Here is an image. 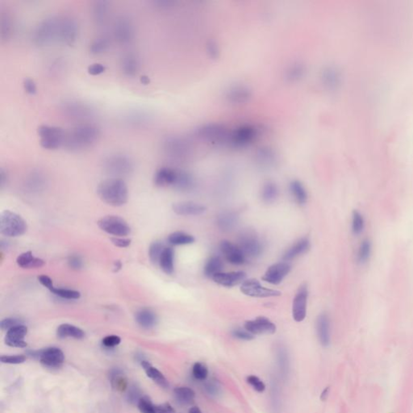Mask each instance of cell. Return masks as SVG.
<instances>
[{"label":"cell","instance_id":"6da1fadb","mask_svg":"<svg viewBox=\"0 0 413 413\" xmlns=\"http://www.w3.org/2000/svg\"><path fill=\"white\" fill-rule=\"evenodd\" d=\"M99 129L90 124H81L65 131L63 146L71 151H79L92 146L98 140Z\"/></svg>","mask_w":413,"mask_h":413},{"label":"cell","instance_id":"7a4b0ae2","mask_svg":"<svg viewBox=\"0 0 413 413\" xmlns=\"http://www.w3.org/2000/svg\"><path fill=\"white\" fill-rule=\"evenodd\" d=\"M97 192L102 201L112 206H122L129 199L128 187L124 180L118 178L102 181L98 186Z\"/></svg>","mask_w":413,"mask_h":413},{"label":"cell","instance_id":"3957f363","mask_svg":"<svg viewBox=\"0 0 413 413\" xmlns=\"http://www.w3.org/2000/svg\"><path fill=\"white\" fill-rule=\"evenodd\" d=\"M59 17L49 16L42 19L34 28L32 40L40 46L57 41Z\"/></svg>","mask_w":413,"mask_h":413},{"label":"cell","instance_id":"277c9868","mask_svg":"<svg viewBox=\"0 0 413 413\" xmlns=\"http://www.w3.org/2000/svg\"><path fill=\"white\" fill-rule=\"evenodd\" d=\"M27 228V223L20 215L8 210L2 211L0 216V232L2 235L10 237L21 236Z\"/></svg>","mask_w":413,"mask_h":413},{"label":"cell","instance_id":"5b68a950","mask_svg":"<svg viewBox=\"0 0 413 413\" xmlns=\"http://www.w3.org/2000/svg\"><path fill=\"white\" fill-rule=\"evenodd\" d=\"M40 146L46 150H57L63 146L65 131L57 126L40 125L37 129Z\"/></svg>","mask_w":413,"mask_h":413},{"label":"cell","instance_id":"8992f818","mask_svg":"<svg viewBox=\"0 0 413 413\" xmlns=\"http://www.w3.org/2000/svg\"><path fill=\"white\" fill-rule=\"evenodd\" d=\"M237 245L246 257H256L261 255L263 245L256 232L253 230H243L239 233Z\"/></svg>","mask_w":413,"mask_h":413},{"label":"cell","instance_id":"52a82bcc","mask_svg":"<svg viewBox=\"0 0 413 413\" xmlns=\"http://www.w3.org/2000/svg\"><path fill=\"white\" fill-rule=\"evenodd\" d=\"M98 225L107 233L116 236H126L130 234V226L123 218L108 215L98 221Z\"/></svg>","mask_w":413,"mask_h":413},{"label":"cell","instance_id":"ba28073f","mask_svg":"<svg viewBox=\"0 0 413 413\" xmlns=\"http://www.w3.org/2000/svg\"><path fill=\"white\" fill-rule=\"evenodd\" d=\"M103 167L108 173L114 175H125L133 171V166L130 158L123 154H114L104 159Z\"/></svg>","mask_w":413,"mask_h":413},{"label":"cell","instance_id":"9c48e42d","mask_svg":"<svg viewBox=\"0 0 413 413\" xmlns=\"http://www.w3.org/2000/svg\"><path fill=\"white\" fill-rule=\"evenodd\" d=\"M29 355L38 359L44 367L52 369L61 367L65 360L63 352L56 347L44 349L39 351H31Z\"/></svg>","mask_w":413,"mask_h":413},{"label":"cell","instance_id":"30bf717a","mask_svg":"<svg viewBox=\"0 0 413 413\" xmlns=\"http://www.w3.org/2000/svg\"><path fill=\"white\" fill-rule=\"evenodd\" d=\"M78 26L76 20L70 16L59 17L57 41L72 45L78 36Z\"/></svg>","mask_w":413,"mask_h":413},{"label":"cell","instance_id":"8fae6325","mask_svg":"<svg viewBox=\"0 0 413 413\" xmlns=\"http://www.w3.org/2000/svg\"><path fill=\"white\" fill-rule=\"evenodd\" d=\"M240 291L244 295L253 298H270L280 296V291L267 288L254 278L246 279L240 286Z\"/></svg>","mask_w":413,"mask_h":413},{"label":"cell","instance_id":"7c38bea8","mask_svg":"<svg viewBox=\"0 0 413 413\" xmlns=\"http://www.w3.org/2000/svg\"><path fill=\"white\" fill-rule=\"evenodd\" d=\"M308 289L307 285L303 284L299 287L292 303V316L296 322H301L307 315Z\"/></svg>","mask_w":413,"mask_h":413},{"label":"cell","instance_id":"4fadbf2b","mask_svg":"<svg viewBox=\"0 0 413 413\" xmlns=\"http://www.w3.org/2000/svg\"><path fill=\"white\" fill-rule=\"evenodd\" d=\"M291 266L287 261L273 264L265 272L262 280L272 285L280 284L291 272Z\"/></svg>","mask_w":413,"mask_h":413},{"label":"cell","instance_id":"5bb4252c","mask_svg":"<svg viewBox=\"0 0 413 413\" xmlns=\"http://www.w3.org/2000/svg\"><path fill=\"white\" fill-rule=\"evenodd\" d=\"M114 37L120 44H128L134 37V27L130 19L127 17H120L116 19L113 27Z\"/></svg>","mask_w":413,"mask_h":413},{"label":"cell","instance_id":"9a60e30c","mask_svg":"<svg viewBox=\"0 0 413 413\" xmlns=\"http://www.w3.org/2000/svg\"><path fill=\"white\" fill-rule=\"evenodd\" d=\"M219 249L225 259L232 265L240 266L246 261V256L243 253L240 247L229 240H222L219 244Z\"/></svg>","mask_w":413,"mask_h":413},{"label":"cell","instance_id":"2e32d148","mask_svg":"<svg viewBox=\"0 0 413 413\" xmlns=\"http://www.w3.org/2000/svg\"><path fill=\"white\" fill-rule=\"evenodd\" d=\"M244 327L253 335L273 334L276 332V325L265 316H258L251 321H247Z\"/></svg>","mask_w":413,"mask_h":413},{"label":"cell","instance_id":"e0dca14e","mask_svg":"<svg viewBox=\"0 0 413 413\" xmlns=\"http://www.w3.org/2000/svg\"><path fill=\"white\" fill-rule=\"evenodd\" d=\"M215 283L226 287H235L242 284L246 280V273L244 271L220 272L212 277Z\"/></svg>","mask_w":413,"mask_h":413},{"label":"cell","instance_id":"ac0fdd59","mask_svg":"<svg viewBox=\"0 0 413 413\" xmlns=\"http://www.w3.org/2000/svg\"><path fill=\"white\" fill-rule=\"evenodd\" d=\"M27 333V328L25 325H20L9 329L5 337V343L11 347L15 348H24L27 343L24 341V337Z\"/></svg>","mask_w":413,"mask_h":413},{"label":"cell","instance_id":"d6986e66","mask_svg":"<svg viewBox=\"0 0 413 413\" xmlns=\"http://www.w3.org/2000/svg\"><path fill=\"white\" fill-rule=\"evenodd\" d=\"M316 332L323 346H329L331 342L330 319L326 313L320 315L316 321Z\"/></svg>","mask_w":413,"mask_h":413},{"label":"cell","instance_id":"ffe728a7","mask_svg":"<svg viewBox=\"0 0 413 413\" xmlns=\"http://www.w3.org/2000/svg\"><path fill=\"white\" fill-rule=\"evenodd\" d=\"M206 210V206L194 202L176 203L173 205V211L180 215H202Z\"/></svg>","mask_w":413,"mask_h":413},{"label":"cell","instance_id":"44dd1931","mask_svg":"<svg viewBox=\"0 0 413 413\" xmlns=\"http://www.w3.org/2000/svg\"><path fill=\"white\" fill-rule=\"evenodd\" d=\"M311 243L309 239L307 237L299 239L296 242L294 243L291 247H289L287 251L283 254L284 261H291L299 256L303 255L310 249Z\"/></svg>","mask_w":413,"mask_h":413},{"label":"cell","instance_id":"7402d4cb","mask_svg":"<svg viewBox=\"0 0 413 413\" xmlns=\"http://www.w3.org/2000/svg\"><path fill=\"white\" fill-rule=\"evenodd\" d=\"M238 214L235 211H222L216 217V224L223 232H231L238 223Z\"/></svg>","mask_w":413,"mask_h":413},{"label":"cell","instance_id":"603a6c76","mask_svg":"<svg viewBox=\"0 0 413 413\" xmlns=\"http://www.w3.org/2000/svg\"><path fill=\"white\" fill-rule=\"evenodd\" d=\"M178 171L173 169L163 167L158 170L154 175V184L158 187L175 186L177 180Z\"/></svg>","mask_w":413,"mask_h":413},{"label":"cell","instance_id":"cb8c5ba5","mask_svg":"<svg viewBox=\"0 0 413 413\" xmlns=\"http://www.w3.org/2000/svg\"><path fill=\"white\" fill-rule=\"evenodd\" d=\"M120 70L125 76L133 77L139 70L140 62L137 56L133 53H126L120 60Z\"/></svg>","mask_w":413,"mask_h":413},{"label":"cell","instance_id":"d4e9b609","mask_svg":"<svg viewBox=\"0 0 413 413\" xmlns=\"http://www.w3.org/2000/svg\"><path fill=\"white\" fill-rule=\"evenodd\" d=\"M136 321L144 329H151L156 325L158 317L153 311L147 308L140 310L136 314Z\"/></svg>","mask_w":413,"mask_h":413},{"label":"cell","instance_id":"484cf974","mask_svg":"<svg viewBox=\"0 0 413 413\" xmlns=\"http://www.w3.org/2000/svg\"><path fill=\"white\" fill-rule=\"evenodd\" d=\"M162 270L167 274H172L175 271V251L171 247H166L160 259L158 261Z\"/></svg>","mask_w":413,"mask_h":413},{"label":"cell","instance_id":"4316f807","mask_svg":"<svg viewBox=\"0 0 413 413\" xmlns=\"http://www.w3.org/2000/svg\"><path fill=\"white\" fill-rule=\"evenodd\" d=\"M16 262L18 266L24 269L40 268L44 265V260L35 257L30 251L21 253L19 257H17Z\"/></svg>","mask_w":413,"mask_h":413},{"label":"cell","instance_id":"83f0119b","mask_svg":"<svg viewBox=\"0 0 413 413\" xmlns=\"http://www.w3.org/2000/svg\"><path fill=\"white\" fill-rule=\"evenodd\" d=\"M142 367H143L144 371H146L148 377L150 378L158 385L164 388L169 386L168 381L165 378L164 375L161 373L160 371H158L157 368L153 367L152 365L150 364L149 362L142 361Z\"/></svg>","mask_w":413,"mask_h":413},{"label":"cell","instance_id":"f1b7e54d","mask_svg":"<svg viewBox=\"0 0 413 413\" xmlns=\"http://www.w3.org/2000/svg\"><path fill=\"white\" fill-rule=\"evenodd\" d=\"M57 335L60 338L72 337L75 339H82L85 337V333L82 329L74 325L63 324L57 328Z\"/></svg>","mask_w":413,"mask_h":413},{"label":"cell","instance_id":"f546056e","mask_svg":"<svg viewBox=\"0 0 413 413\" xmlns=\"http://www.w3.org/2000/svg\"><path fill=\"white\" fill-rule=\"evenodd\" d=\"M110 11V2L105 0H99L93 4L92 14L94 19L98 23L104 22Z\"/></svg>","mask_w":413,"mask_h":413},{"label":"cell","instance_id":"4dcf8cb0","mask_svg":"<svg viewBox=\"0 0 413 413\" xmlns=\"http://www.w3.org/2000/svg\"><path fill=\"white\" fill-rule=\"evenodd\" d=\"M223 266V261L219 256H211L206 261L205 267H204V273H205V276L212 278L214 275L222 272Z\"/></svg>","mask_w":413,"mask_h":413},{"label":"cell","instance_id":"1f68e13d","mask_svg":"<svg viewBox=\"0 0 413 413\" xmlns=\"http://www.w3.org/2000/svg\"><path fill=\"white\" fill-rule=\"evenodd\" d=\"M175 397L178 402L183 405H191L194 402L196 393L194 391L187 387H180L174 390Z\"/></svg>","mask_w":413,"mask_h":413},{"label":"cell","instance_id":"d6a6232c","mask_svg":"<svg viewBox=\"0 0 413 413\" xmlns=\"http://www.w3.org/2000/svg\"><path fill=\"white\" fill-rule=\"evenodd\" d=\"M372 253V243L368 238L362 240L357 253V261L361 265L367 263Z\"/></svg>","mask_w":413,"mask_h":413},{"label":"cell","instance_id":"836d02e7","mask_svg":"<svg viewBox=\"0 0 413 413\" xmlns=\"http://www.w3.org/2000/svg\"><path fill=\"white\" fill-rule=\"evenodd\" d=\"M168 241L173 245H191L195 242V237L191 234L178 231L169 235Z\"/></svg>","mask_w":413,"mask_h":413},{"label":"cell","instance_id":"e575fe53","mask_svg":"<svg viewBox=\"0 0 413 413\" xmlns=\"http://www.w3.org/2000/svg\"><path fill=\"white\" fill-rule=\"evenodd\" d=\"M290 190L295 201L299 205H304L308 201V193L300 182H292L290 185Z\"/></svg>","mask_w":413,"mask_h":413},{"label":"cell","instance_id":"d590c367","mask_svg":"<svg viewBox=\"0 0 413 413\" xmlns=\"http://www.w3.org/2000/svg\"><path fill=\"white\" fill-rule=\"evenodd\" d=\"M65 110L68 114L73 117H86L91 113V111L86 106L77 102H70L65 104Z\"/></svg>","mask_w":413,"mask_h":413},{"label":"cell","instance_id":"8d00e7d4","mask_svg":"<svg viewBox=\"0 0 413 413\" xmlns=\"http://www.w3.org/2000/svg\"><path fill=\"white\" fill-rule=\"evenodd\" d=\"M110 46V40L106 36H99L97 38L92 40L90 44V53L92 54L98 55L104 53L108 50Z\"/></svg>","mask_w":413,"mask_h":413},{"label":"cell","instance_id":"74e56055","mask_svg":"<svg viewBox=\"0 0 413 413\" xmlns=\"http://www.w3.org/2000/svg\"><path fill=\"white\" fill-rule=\"evenodd\" d=\"M278 196V189L273 183H267L261 190V199L266 204H271L276 201Z\"/></svg>","mask_w":413,"mask_h":413},{"label":"cell","instance_id":"f35d334b","mask_svg":"<svg viewBox=\"0 0 413 413\" xmlns=\"http://www.w3.org/2000/svg\"><path fill=\"white\" fill-rule=\"evenodd\" d=\"M194 181L189 174L184 171H178L177 180L174 186L175 188L181 191H188L192 189Z\"/></svg>","mask_w":413,"mask_h":413},{"label":"cell","instance_id":"ab89813d","mask_svg":"<svg viewBox=\"0 0 413 413\" xmlns=\"http://www.w3.org/2000/svg\"><path fill=\"white\" fill-rule=\"evenodd\" d=\"M11 32H12V22H11V17L9 16L7 14L6 15L2 14L1 20H0V34H1L2 40H7L11 36Z\"/></svg>","mask_w":413,"mask_h":413},{"label":"cell","instance_id":"60d3db41","mask_svg":"<svg viewBox=\"0 0 413 413\" xmlns=\"http://www.w3.org/2000/svg\"><path fill=\"white\" fill-rule=\"evenodd\" d=\"M351 228L354 235H359L363 232L365 228V219L363 214L359 211H354L352 214Z\"/></svg>","mask_w":413,"mask_h":413},{"label":"cell","instance_id":"b9f144b4","mask_svg":"<svg viewBox=\"0 0 413 413\" xmlns=\"http://www.w3.org/2000/svg\"><path fill=\"white\" fill-rule=\"evenodd\" d=\"M111 383L116 390L124 391L127 387V382L122 373L119 370H114L111 372Z\"/></svg>","mask_w":413,"mask_h":413},{"label":"cell","instance_id":"7bdbcfd3","mask_svg":"<svg viewBox=\"0 0 413 413\" xmlns=\"http://www.w3.org/2000/svg\"><path fill=\"white\" fill-rule=\"evenodd\" d=\"M165 246L164 244L161 241H154L151 244L150 247V260L154 262V263H158L159 259H160L161 255L164 251Z\"/></svg>","mask_w":413,"mask_h":413},{"label":"cell","instance_id":"ee69618b","mask_svg":"<svg viewBox=\"0 0 413 413\" xmlns=\"http://www.w3.org/2000/svg\"><path fill=\"white\" fill-rule=\"evenodd\" d=\"M54 295L65 299H78L80 298L81 295L78 291L71 290V289L58 288L53 287L51 291Z\"/></svg>","mask_w":413,"mask_h":413},{"label":"cell","instance_id":"f6af8a7d","mask_svg":"<svg viewBox=\"0 0 413 413\" xmlns=\"http://www.w3.org/2000/svg\"><path fill=\"white\" fill-rule=\"evenodd\" d=\"M192 373H193L194 377L196 378V380L204 381L207 378L208 370L206 368V366L203 364V363H196L193 366Z\"/></svg>","mask_w":413,"mask_h":413},{"label":"cell","instance_id":"bcb514c9","mask_svg":"<svg viewBox=\"0 0 413 413\" xmlns=\"http://www.w3.org/2000/svg\"><path fill=\"white\" fill-rule=\"evenodd\" d=\"M138 408L142 413H154V405L149 397H144L140 399Z\"/></svg>","mask_w":413,"mask_h":413},{"label":"cell","instance_id":"7dc6e473","mask_svg":"<svg viewBox=\"0 0 413 413\" xmlns=\"http://www.w3.org/2000/svg\"><path fill=\"white\" fill-rule=\"evenodd\" d=\"M247 383L250 384L251 386L253 387L254 390L257 391V392H263L266 389V385L263 382L260 380L259 378L257 377L255 375H249L247 377Z\"/></svg>","mask_w":413,"mask_h":413},{"label":"cell","instance_id":"c3c4849f","mask_svg":"<svg viewBox=\"0 0 413 413\" xmlns=\"http://www.w3.org/2000/svg\"><path fill=\"white\" fill-rule=\"evenodd\" d=\"M1 363L6 364H21L26 360L23 355H14V356H2L0 358Z\"/></svg>","mask_w":413,"mask_h":413},{"label":"cell","instance_id":"681fc988","mask_svg":"<svg viewBox=\"0 0 413 413\" xmlns=\"http://www.w3.org/2000/svg\"><path fill=\"white\" fill-rule=\"evenodd\" d=\"M23 325L21 321H19L18 319L15 318H6L2 320L0 323V328L2 330H7L12 329L14 327L18 326V325Z\"/></svg>","mask_w":413,"mask_h":413},{"label":"cell","instance_id":"f907efd6","mask_svg":"<svg viewBox=\"0 0 413 413\" xmlns=\"http://www.w3.org/2000/svg\"><path fill=\"white\" fill-rule=\"evenodd\" d=\"M232 336L243 341H251L254 338V335L247 331L246 329H234L232 333Z\"/></svg>","mask_w":413,"mask_h":413},{"label":"cell","instance_id":"816d5d0a","mask_svg":"<svg viewBox=\"0 0 413 413\" xmlns=\"http://www.w3.org/2000/svg\"><path fill=\"white\" fill-rule=\"evenodd\" d=\"M120 342H121V339H120V337L116 335H111L104 337L103 341H102V343H103V346H105L107 348H113L115 346H118Z\"/></svg>","mask_w":413,"mask_h":413},{"label":"cell","instance_id":"f5cc1de1","mask_svg":"<svg viewBox=\"0 0 413 413\" xmlns=\"http://www.w3.org/2000/svg\"><path fill=\"white\" fill-rule=\"evenodd\" d=\"M23 88L25 90L26 92L28 93L30 95H34L36 92V85L32 78H27L23 80Z\"/></svg>","mask_w":413,"mask_h":413},{"label":"cell","instance_id":"db71d44e","mask_svg":"<svg viewBox=\"0 0 413 413\" xmlns=\"http://www.w3.org/2000/svg\"><path fill=\"white\" fill-rule=\"evenodd\" d=\"M68 264L69 266L74 270H79L83 266L82 258L77 255L70 256L68 260Z\"/></svg>","mask_w":413,"mask_h":413},{"label":"cell","instance_id":"11a10c76","mask_svg":"<svg viewBox=\"0 0 413 413\" xmlns=\"http://www.w3.org/2000/svg\"><path fill=\"white\" fill-rule=\"evenodd\" d=\"M154 413H175V410L168 403L154 405Z\"/></svg>","mask_w":413,"mask_h":413},{"label":"cell","instance_id":"9f6ffc18","mask_svg":"<svg viewBox=\"0 0 413 413\" xmlns=\"http://www.w3.org/2000/svg\"><path fill=\"white\" fill-rule=\"evenodd\" d=\"M106 67L100 63H95L90 65L88 67L89 74L92 75H98L105 71Z\"/></svg>","mask_w":413,"mask_h":413},{"label":"cell","instance_id":"6f0895ef","mask_svg":"<svg viewBox=\"0 0 413 413\" xmlns=\"http://www.w3.org/2000/svg\"><path fill=\"white\" fill-rule=\"evenodd\" d=\"M39 282H40V284L43 285L44 287H46L47 289H49V291H52L53 290V281L49 277L46 276V275H40V277L38 278Z\"/></svg>","mask_w":413,"mask_h":413},{"label":"cell","instance_id":"680465c9","mask_svg":"<svg viewBox=\"0 0 413 413\" xmlns=\"http://www.w3.org/2000/svg\"><path fill=\"white\" fill-rule=\"evenodd\" d=\"M112 241L116 246L120 247V248H125L130 245L131 244L130 239L115 237V238H112Z\"/></svg>","mask_w":413,"mask_h":413},{"label":"cell","instance_id":"91938a15","mask_svg":"<svg viewBox=\"0 0 413 413\" xmlns=\"http://www.w3.org/2000/svg\"><path fill=\"white\" fill-rule=\"evenodd\" d=\"M141 398L142 397H140L139 392H138L137 388H133L130 389L129 393V401L131 403H134V404L137 403L138 404Z\"/></svg>","mask_w":413,"mask_h":413},{"label":"cell","instance_id":"94428289","mask_svg":"<svg viewBox=\"0 0 413 413\" xmlns=\"http://www.w3.org/2000/svg\"><path fill=\"white\" fill-rule=\"evenodd\" d=\"M122 267V265L120 263V261H117L115 262L114 264V268H115V271H118L119 270H120Z\"/></svg>","mask_w":413,"mask_h":413},{"label":"cell","instance_id":"6125c7cd","mask_svg":"<svg viewBox=\"0 0 413 413\" xmlns=\"http://www.w3.org/2000/svg\"><path fill=\"white\" fill-rule=\"evenodd\" d=\"M189 413H201V409H199L198 407H192V409L189 410Z\"/></svg>","mask_w":413,"mask_h":413},{"label":"cell","instance_id":"be15d7a7","mask_svg":"<svg viewBox=\"0 0 413 413\" xmlns=\"http://www.w3.org/2000/svg\"><path fill=\"white\" fill-rule=\"evenodd\" d=\"M141 80H142V82H143L144 84H148L149 82H150V79H149V78L146 76L142 77V79H141Z\"/></svg>","mask_w":413,"mask_h":413}]
</instances>
